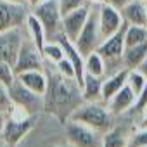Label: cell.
<instances>
[{"label":"cell","instance_id":"obj_5","mask_svg":"<svg viewBox=\"0 0 147 147\" xmlns=\"http://www.w3.org/2000/svg\"><path fill=\"white\" fill-rule=\"evenodd\" d=\"M100 43H102V35H100V26H99V11H90L88 21L83 26L80 36L76 38L75 45L82 52V55L87 57L88 54L95 52Z\"/></svg>","mask_w":147,"mask_h":147},{"label":"cell","instance_id":"obj_24","mask_svg":"<svg viewBox=\"0 0 147 147\" xmlns=\"http://www.w3.org/2000/svg\"><path fill=\"white\" fill-rule=\"evenodd\" d=\"M128 138L123 135L119 128H111L102 137V147H126Z\"/></svg>","mask_w":147,"mask_h":147},{"label":"cell","instance_id":"obj_16","mask_svg":"<svg viewBox=\"0 0 147 147\" xmlns=\"http://www.w3.org/2000/svg\"><path fill=\"white\" fill-rule=\"evenodd\" d=\"M135 100H137V94L131 90V87L126 83L109 102H107V107L113 114H123L126 113L128 109H131L135 106Z\"/></svg>","mask_w":147,"mask_h":147},{"label":"cell","instance_id":"obj_11","mask_svg":"<svg viewBox=\"0 0 147 147\" xmlns=\"http://www.w3.org/2000/svg\"><path fill=\"white\" fill-rule=\"evenodd\" d=\"M90 5H83L80 9H75L71 11L69 14L62 16V33L71 40V42H76V38L80 36L83 26L87 24L88 21V16H90Z\"/></svg>","mask_w":147,"mask_h":147},{"label":"cell","instance_id":"obj_18","mask_svg":"<svg viewBox=\"0 0 147 147\" xmlns=\"http://www.w3.org/2000/svg\"><path fill=\"white\" fill-rule=\"evenodd\" d=\"M102 83H104V78L94 76V75H88V73H87L83 87H82L83 100H90V102L102 100Z\"/></svg>","mask_w":147,"mask_h":147},{"label":"cell","instance_id":"obj_13","mask_svg":"<svg viewBox=\"0 0 147 147\" xmlns=\"http://www.w3.org/2000/svg\"><path fill=\"white\" fill-rule=\"evenodd\" d=\"M21 30H9V31H0V61H5L9 64H16L18 54L23 45Z\"/></svg>","mask_w":147,"mask_h":147},{"label":"cell","instance_id":"obj_32","mask_svg":"<svg viewBox=\"0 0 147 147\" xmlns=\"http://www.w3.org/2000/svg\"><path fill=\"white\" fill-rule=\"evenodd\" d=\"M130 2H131V0H107V4H111L113 7H116V9H119V11H121L126 4H130Z\"/></svg>","mask_w":147,"mask_h":147},{"label":"cell","instance_id":"obj_8","mask_svg":"<svg viewBox=\"0 0 147 147\" xmlns=\"http://www.w3.org/2000/svg\"><path fill=\"white\" fill-rule=\"evenodd\" d=\"M33 69H43V54L33 43V40L28 38L21 45V50L14 64V71L16 75H21L24 71H33Z\"/></svg>","mask_w":147,"mask_h":147},{"label":"cell","instance_id":"obj_35","mask_svg":"<svg viewBox=\"0 0 147 147\" xmlns=\"http://www.w3.org/2000/svg\"><path fill=\"white\" fill-rule=\"evenodd\" d=\"M87 2L94 5H102V4H107V0H87Z\"/></svg>","mask_w":147,"mask_h":147},{"label":"cell","instance_id":"obj_2","mask_svg":"<svg viewBox=\"0 0 147 147\" xmlns=\"http://www.w3.org/2000/svg\"><path fill=\"white\" fill-rule=\"evenodd\" d=\"M67 119L83 123V125L94 128L95 131H109L113 128V113L109 111V107L102 106L100 100L99 102L83 100L75 111L69 114Z\"/></svg>","mask_w":147,"mask_h":147},{"label":"cell","instance_id":"obj_14","mask_svg":"<svg viewBox=\"0 0 147 147\" xmlns=\"http://www.w3.org/2000/svg\"><path fill=\"white\" fill-rule=\"evenodd\" d=\"M18 80H19L26 88H30L31 92H35L36 95L45 97L47 88H49V76L45 75L42 69L24 71V73H21V75H18Z\"/></svg>","mask_w":147,"mask_h":147},{"label":"cell","instance_id":"obj_9","mask_svg":"<svg viewBox=\"0 0 147 147\" xmlns=\"http://www.w3.org/2000/svg\"><path fill=\"white\" fill-rule=\"evenodd\" d=\"M125 31H126V23L123 24V28L119 31H116L109 38L102 40V43L99 45L97 52L104 57L106 64H116V62L123 64V54H125V49H126V45H125Z\"/></svg>","mask_w":147,"mask_h":147},{"label":"cell","instance_id":"obj_23","mask_svg":"<svg viewBox=\"0 0 147 147\" xmlns=\"http://www.w3.org/2000/svg\"><path fill=\"white\" fill-rule=\"evenodd\" d=\"M42 54H43V59H45V61L54 62V64H57L59 61H62V59L66 57L64 47L61 45V42H59V40H49V42L45 43V47H43Z\"/></svg>","mask_w":147,"mask_h":147},{"label":"cell","instance_id":"obj_6","mask_svg":"<svg viewBox=\"0 0 147 147\" xmlns=\"http://www.w3.org/2000/svg\"><path fill=\"white\" fill-rule=\"evenodd\" d=\"M28 5L23 2H12V0H0V31H9L21 28L30 12Z\"/></svg>","mask_w":147,"mask_h":147},{"label":"cell","instance_id":"obj_1","mask_svg":"<svg viewBox=\"0 0 147 147\" xmlns=\"http://www.w3.org/2000/svg\"><path fill=\"white\" fill-rule=\"evenodd\" d=\"M47 76H49V88L43 97L45 109L50 114L67 119L69 114L83 102L82 87L76 83V80L66 78L59 71L50 73Z\"/></svg>","mask_w":147,"mask_h":147},{"label":"cell","instance_id":"obj_28","mask_svg":"<svg viewBox=\"0 0 147 147\" xmlns=\"http://www.w3.org/2000/svg\"><path fill=\"white\" fill-rule=\"evenodd\" d=\"M126 147H147V128L138 130L131 137H128Z\"/></svg>","mask_w":147,"mask_h":147},{"label":"cell","instance_id":"obj_26","mask_svg":"<svg viewBox=\"0 0 147 147\" xmlns=\"http://www.w3.org/2000/svg\"><path fill=\"white\" fill-rule=\"evenodd\" d=\"M16 78H18V75L14 71V66L5 62V61H0V83L9 88L16 82Z\"/></svg>","mask_w":147,"mask_h":147},{"label":"cell","instance_id":"obj_34","mask_svg":"<svg viewBox=\"0 0 147 147\" xmlns=\"http://www.w3.org/2000/svg\"><path fill=\"white\" fill-rule=\"evenodd\" d=\"M23 2H24V4H26L28 7H31V9H35V7H36V5H38L40 2H42V0H23Z\"/></svg>","mask_w":147,"mask_h":147},{"label":"cell","instance_id":"obj_38","mask_svg":"<svg viewBox=\"0 0 147 147\" xmlns=\"http://www.w3.org/2000/svg\"><path fill=\"white\" fill-rule=\"evenodd\" d=\"M142 2H147V0H142Z\"/></svg>","mask_w":147,"mask_h":147},{"label":"cell","instance_id":"obj_30","mask_svg":"<svg viewBox=\"0 0 147 147\" xmlns=\"http://www.w3.org/2000/svg\"><path fill=\"white\" fill-rule=\"evenodd\" d=\"M87 4H88L87 0H59V7H61V14L62 16L69 14L75 9H80V7H83Z\"/></svg>","mask_w":147,"mask_h":147},{"label":"cell","instance_id":"obj_4","mask_svg":"<svg viewBox=\"0 0 147 147\" xmlns=\"http://www.w3.org/2000/svg\"><path fill=\"white\" fill-rule=\"evenodd\" d=\"M31 12L43 24L47 40H54L62 31V14L59 7V0H42Z\"/></svg>","mask_w":147,"mask_h":147},{"label":"cell","instance_id":"obj_36","mask_svg":"<svg viewBox=\"0 0 147 147\" xmlns=\"http://www.w3.org/2000/svg\"><path fill=\"white\" fill-rule=\"evenodd\" d=\"M12 2H23V0H12ZM23 4H24V2H23Z\"/></svg>","mask_w":147,"mask_h":147},{"label":"cell","instance_id":"obj_27","mask_svg":"<svg viewBox=\"0 0 147 147\" xmlns=\"http://www.w3.org/2000/svg\"><path fill=\"white\" fill-rule=\"evenodd\" d=\"M12 111H14V102L11 99L9 88L0 83V114H5V113L11 114Z\"/></svg>","mask_w":147,"mask_h":147},{"label":"cell","instance_id":"obj_7","mask_svg":"<svg viewBox=\"0 0 147 147\" xmlns=\"http://www.w3.org/2000/svg\"><path fill=\"white\" fill-rule=\"evenodd\" d=\"M66 131L67 138L75 147H102V138L99 137V131L94 128L78 123V121H66Z\"/></svg>","mask_w":147,"mask_h":147},{"label":"cell","instance_id":"obj_25","mask_svg":"<svg viewBox=\"0 0 147 147\" xmlns=\"http://www.w3.org/2000/svg\"><path fill=\"white\" fill-rule=\"evenodd\" d=\"M126 83H128V85L131 87V90L138 95V94L145 88V85H147V78L142 75L138 69H130V71H128V80H126Z\"/></svg>","mask_w":147,"mask_h":147},{"label":"cell","instance_id":"obj_20","mask_svg":"<svg viewBox=\"0 0 147 147\" xmlns=\"http://www.w3.org/2000/svg\"><path fill=\"white\" fill-rule=\"evenodd\" d=\"M26 26H28V31H30V38L38 47V50L42 52L43 47H45V43H47V33H45L43 24L40 23V19L33 12H30L28 19H26Z\"/></svg>","mask_w":147,"mask_h":147},{"label":"cell","instance_id":"obj_21","mask_svg":"<svg viewBox=\"0 0 147 147\" xmlns=\"http://www.w3.org/2000/svg\"><path fill=\"white\" fill-rule=\"evenodd\" d=\"M106 67H107V66H106V61H104V57H102L97 50L92 52V54H88V55L85 57V71L88 73V75L104 78Z\"/></svg>","mask_w":147,"mask_h":147},{"label":"cell","instance_id":"obj_19","mask_svg":"<svg viewBox=\"0 0 147 147\" xmlns=\"http://www.w3.org/2000/svg\"><path fill=\"white\" fill-rule=\"evenodd\" d=\"M145 57H147V42L133 47H126L123 54V66L128 69H137Z\"/></svg>","mask_w":147,"mask_h":147},{"label":"cell","instance_id":"obj_33","mask_svg":"<svg viewBox=\"0 0 147 147\" xmlns=\"http://www.w3.org/2000/svg\"><path fill=\"white\" fill-rule=\"evenodd\" d=\"M137 69H138V71L142 73V75H144V76L147 78V57H145V59L142 61V64H140V66H138Z\"/></svg>","mask_w":147,"mask_h":147},{"label":"cell","instance_id":"obj_10","mask_svg":"<svg viewBox=\"0 0 147 147\" xmlns=\"http://www.w3.org/2000/svg\"><path fill=\"white\" fill-rule=\"evenodd\" d=\"M9 94H11V99H12L14 106L23 107L28 113L30 111H35L38 107H45V99L42 95H36L35 92H31L30 88H26L18 78L9 87Z\"/></svg>","mask_w":147,"mask_h":147},{"label":"cell","instance_id":"obj_3","mask_svg":"<svg viewBox=\"0 0 147 147\" xmlns=\"http://www.w3.org/2000/svg\"><path fill=\"white\" fill-rule=\"evenodd\" d=\"M33 128V121L28 118V111H24L23 107L14 106V111L11 113V118L4 121L2 125V137L5 140L7 145H16L18 142H21L30 130Z\"/></svg>","mask_w":147,"mask_h":147},{"label":"cell","instance_id":"obj_29","mask_svg":"<svg viewBox=\"0 0 147 147\" xmlns=\"http://www.w3.org/2000/svg\"><path fill=\"white\" fill-rule=\"evenodd\" d=\"M55 69L61 73V75H64L66 78L76 80V71H75V67H73V64H71V61H69L67 57H64L62 61H59V62L55 64Z\"/></svg>","mask_w":147,"mask_h":147},{"label":"cell","instance_id":"obj_17","mask_svg":"<svg viewBox=\"0 0 147 147\" xmlns=\"http://www.w3.org/2000/svg\"><path fill=\"white\" fill-rule=\"evenodd\" d=\"M123 21L126 24H135V26H147V12H145V2L142 0H131L126 4L121 11Z\"/></svg>","mask_w":147,"mask_h":147},{"label":"cell","instance_id":"obj_37","mask_svg":"<svg viewBox=\"0 0 147 147\" xmlns=\"http://www.w3.org/2000/svg\"><path fill=\"white\" fill-rule=\"evenodd\" d=\"M145 12H147V2H145Z\"/></svg>","mask_w":147,"mask_h":147},{"label":"cell","instance_id":"obj_15","mask_svg":"<svg viewBox=\"0 0 147 147\" xmlns=\"http://www.w3.org/2000/svg\"><path fill=\"white\" fill-rule=\"evenodd\" d=\"M128 67H121L118 69L114 75L107 76L102 83V102H109L125 85H126V80H128Z\"/></svg>","mask_w":147,"mask_h":147},{"label":"cell","instance_id":"obj_12","mask_svg":"<svg viewBox=\"0 0 147 147\" xmlns=\"http://www.w3.org/2000/svg\"><path fill=\"white\" fill-rule=\"evenodd\" d=\"M123 24H125V21H123L119 9L113 7L111 4L99 5V26H100L102 40H106L111 35H114L116 31H119L123 28Z\"/></svg>","mask_w":147,"mask_h":147},{"label":"cell","instance_id":"obj_31","mask_svg":"<svg viewBox=\"0 0 147 147\" xmlns=\"http://www.w3.org/2000/svg\"><path fill=\"white\" fill-rule=\"evenodd\" d=\"M131 109H135V111H145V109H147V85H145V88L137 95L135 106H133Z\"/></svg>","mask_w":147,"mask_h":147},{"label":"cell","instance_id":"obj_22","mask_svg":"<svg viewBox=\"0 0 147 147\" xmlns=\"http://www.w3.org/2000/svg\"><path fill=\"white\" fill-rule=\"evenodd\" d=\"M147 42V26H135V24H126L125 31V45L133 47L138 43Z\"/></svg>","mask_w":147,"mask_h":147}]
</instances>
